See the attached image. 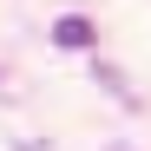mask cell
<instances>
[{
  "label": "cell",
  "instance_id": "6da1fadb",
  "mask_svg": "<svg viewBox=\"0 0 151 151\" xmlns=\"http://www.w3.org/2000/svg\"><path fill=\"white\" fill-rule=\"evenodd\" d=\"M53 46H66V53H92L99 46V27L86 13H66V20H53Z\"/></svg>",
  "mask_w": 151,
  "mask_h": 151
}]
</instances>
